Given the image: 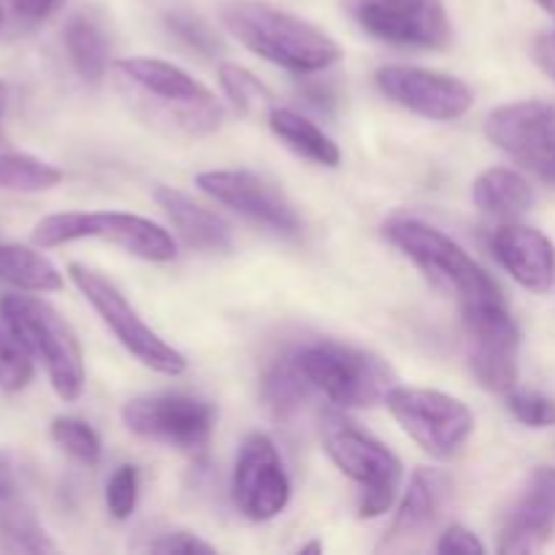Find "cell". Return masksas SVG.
Instances as JSON below:
<instances>
[{"instance_id":"obj_1","label":"cell","mask_w":555,"mask_h":555,"mask_svg":"<svg viewBox=\"0 0 555 555\" xmlns=\"http://www.w3.org/2000/svg\"><path fill=\"white\" fill-rule=\"evenodd\" d=\"M122 95L150 125L168 135L215 133L225 119L222 103L188 70L152 57H128L114 65Z\"/></svg>"},{"instance_id":"obj_2","label":"cell","mask_w":555,"mask_h":555,"mask_svg":"<svg viewBox=\"0 0 555 555\" xmlns=\"http://www.w3.org/2000/svg\"><path fill=\"white\" fill-rule=\"evenodd\" d=\"M220 20L249 52L293 74H318L341 57V47L328 33L263 0L225 3Z\"/></svg>"},{"instance_id":"obj_3","label":"cell","mask_w":555,"mask_h":555,"mask_svg":"<svg viewBox=\"0 0 555 555\" xmlns=\"http://www.w3.org/2000/svg\"><path fill=\"white\" fill-rule=\"evenodd\" d=\"M385 236L431 280V285L453 296L461 307L504 301L502 287L493 282V276L461 244L428 222L393 220L385 228Z\"/></svg>"},{"instance_id":"obj_4","label":"cell","mask_w":555,"mask_h":555,"mask_svg":"<svg viewBox=\"0 0 555 555\" xmlns=\"http://www.w3.org/2000/svg\"><path fill=\"white\" fill-rule=\"evenodd\" d=\"M320 439L336 469L361 486L358 518L372 520L388 513L404 477V466L393 450L336 412H325L320 417Z\"/></svg>"},{"instance_id":"obj_5","label":"cell","mask_w":555,"mask_h":555,"mask_svg":"<svg viewBox=\"0 0 555 555\" xmlns=\"http://www.w3.org/2000/svg\"><path fill=\"white\" fill-rule=\"evenodd\" d=\"M81 238L108 242L150 263H168L177 258V242L166 228L128 211H60L43 217L33 228V244L41 249L63 247Z\"/></svg>"},{"instance_id":"obj_6","label":"cell","mask_w":555,"mask_h":555,"mask_svg":"<svg viewBox=\"0 0 555 555\" xmlns=\"http://www.w3.org/2000/svg\"><path fill=\"white\" fill-rule=\"evenodd\" d=\"M296 356L312 390L345 410L377 406L396 388L393 369L374 352L339 341H318L296 350Z\"/></svg>"},{"instance_id":"obj_7","label":"cell","mask_w":555,"mask_h":555,"mask_svg":"<svg viewBox=\"0 0 555 555\" xmlns=\"http://www.w3.org/2000/svg\"><path fill=\"white\" fill-rule=\"evenodd\" d=\"M0 318L43 363L60 399L76 401L85 393V356L74 328L60 318L57 309L36 296H5L0 301Z\"/></svg>"},{"instance_id":"obj_8","label":"cell","mask_w":555,"mask_h":555,"mask_svg":"<svg viewBox=\"0 0 555 555\" xmlns=\"http://www.w3.org/2000/svg\"><path fill=\"white\" fill-rule=\"evenodd\" d=\"M68 274L74 280V285L79 287L81 296L90 301V307L101 314L103 323L108 325L114 336L119 339V345L130 352L139 363H144L146 369L157 374H166V377H177L188 369V361L179 350H173L168 341H163L144 320L139 318V312L133 309V304L122 296L117 285L112 280H106L103 274H98L95 269H87L81 263H70Z\"/></svg>"},{"instance_id":"obj_9","label":"cell","mask_w":555,"mask_h":555,"mask_svg":"<svg viewBox=\"0 0 555 555\" xmlns=\"http://www.w3.org/2000/svg\"><path fill=\"white\" fill-rule=\"evenodd\" d=\"M390 415L431 459H450L475 434V415L464 401L428 388H390Z\"/></svg>"},{"instance_id":"obj_10","label":"cell","mask_w":555,"mask_h":555,"mask_svg":"<svg viewBox=\"0 0 555 555\" xmlns=\"http://www.w3.org/2000/svg\"><path fill=\"white\" fill-rule=\"evenodd\" d=\"M122 423L146 442L182 453H204L215 434L217 410L209 401L188 393L139 396L122 406Z\"/></svg>"},{"instance_id":"obj_11","label":"cell","mask_w":555,"mask_h":555,"mask_svg":"<svg viewBox=\"0 0 555 555\" xmlns=\"http://www.w3.org/2000/svg\"><path fill=\"white\" fill-rule=\"evenodd\" d=\"M464 314L469 369L477 383L491 393L507 396L518 385L520 331L504 301L466 304Z\"/></svg>"},{"instance_id":"obj_12","label":"cell","mask_w":555,"mask_h":555,"mask_svg":"<svg viewBox=\"0 0 555 555\" xmlns=\"http://www.w3.org/2000/svg\"><path fill=\"white\" fill-rule=\"evenodd\" d=\"M366 36L399 47L444 49L453 38L442 0H341Z\"/></svg>"},{"instance_id":"obj_13","label":"cell","mask_w":555,"mask_h":555,"mask_svg":"<svg viewBox=\"0 0 555 555\" xmlns=\"http://www.w3.org/2000/svg\"><path fill=\"white\" fill-rule=\"evenodd\" d=\"M486 135L518 166L555 184V108L542 101H520L493 108Z\"/></svg>"},{"instance_id":"obj_14","label":"cell","mask_w":555,"mask_h":555,"mask_svg":"<svg viewBox=\"0 0 555 555\" xmlns=\"http://www.w3.org/2000/svg\"><path fill=\"white\" fill-rule=\"evenodd\" d=\"M377 87L396 106L434 122H453L475 106L472 87L442 70L385 65L377 70Z\"/></svg>"},{"instance_id":"obj_15","label":"cell","mask_w":555,"mask_h":555,"mask_svg":"<svg viewBox=\"0 0 555 555\" xmlns=\"http://www.w3.org/2000/svg\"><path fill=\"white\" fill-rule=\"evenodd\" d=\"M233 502L255 524L274 520L291 502V480L280 453L266 434L244 439L233 469Z\"/></svg>"},{"instance_id":"obj_16","label":"cell","mask_w":555,"mask_h":555,"mask_svg":"<svg viewBox=\"0 0 555 555\" xmlns=\"http://www.w3.org/2000/svg\"><path fill=\"white\" fill-rule=\"evenodd\" d=\"M201 190L217 204L260 222L280 233H298L301 220L285 195L253 171H204L195 179Z\"/></svg>"},{"instance_id":"obj_17","label":"cell","mask_w":555,"mask_h":555,"mask_svg":"<svg viewBox=\"0 0 555 555\" xmlns=\"http://www.w3.org/2000/svg\"><path fill=\"white\" fill-rule=\"evenodd\" d=\"M491 249L499 263L520 287L531 293H547L555 282V247L542 231L529 225L496 228L491 238Z\"/></svg>"},{"instance_id":"obj_18","label":"cell","mask_w":555,"mask_h":555,"mask_svg":"<svg viewBox=\"0 0 555 555\" xmlns=\"http://www.w3.org/2000/svg\"><path fill=\"white\" fill-rule=\"evenodd\" d=\"M555 531V472L540 469L531 477L524 499L515 504L502 529L499 553L526 555L537 553L551 542Z\"/></svg>"},{"instance_id":"obj_19","label":"cell","mask_w":555,"mask_h":555,"mask_svg":"<svg viewBox=\"0 0 555 555\" xmlns=\"http://www.w3.org/2000/svg\"><path fill=\"white\" fill-rule=\"evenodd\" d=\"M442 477L434 475V472L428 469H417L415 475H412L404 499H401L399 513H396L388 534L379 542V551H401V547L421 540V537L437 524L439 509H442Z\"/></svg>"},{"instance_id":"obj_20","label":"cell","mask_w":555,"mask_h":555,"mask_svg":"<svg viewBox=\"0 0 555 555\" xmlns=\"http://www.w3.org/2000/svg\"><path fill=\"white\" fill-rule=\"evenodd\" d=\"M155 201L163 206V211L188 247L201 249V253H228L233 247L231 225L220 215L195 204L190 195L173 188H157Z\"/></svg>"},{"instance_id":"obj_21","label":"cell","mask_w":555,"mask_h":555,"mask_svg":"<svg viewBox=\"0 0 555 555\" xmlns=\"http://www.w3.org/2000/svg\"><path fill=\"white\" fill-rule=\"evenodd\" d=\"M472 201L480 211L493 217H513L526 215L534 204V190L513 168H488L472 184Z\"/></svg>"},{"instance_id":"obj_22","label":"cell","mask_w":555,"mask_h":555,"mask_svg":"<svg viewBox=\"0 0 555 555\" xmlns=\"http://www.w3.org/2000/svg\"><path fill=\"white\" fill-rule=\"evenodd\" d=\"M269 128L287 150H293L296 155L307 157V160L318 163V166L336 168L341 163L339 146L334 144L331 135H325L323 130L314 122H309L301 114L291 112V108H280L269 114Z\"/></svg>"},{"instance_id":"obj_23","label":"cell","mask_w":555,"mask_h":555,"mask_svg":"<svg viewBox=\"0 0 555 555\" xmlns=\"http://www.w3.org/2000/svg\"><path fill=\"white\" fill-rule=\"evenodd\" d=\"M0 280L25 293L63 291V274L57 266L25 244H0Z\"/></svg>"},{"instance_id":"obj_24","label":"cell","mask_w":555,"mask_h":555,"mask_svg":"<svg viewBox=\"0 0 555 555\" xmlns=\"http://www.w3.org/2000/svg\"><path fill=\"white\" fill-rule=\"evenodd\" d=\"M309 393H312V385H309L307 374L298 363L296 350L285 352L266 369L260 396H263L266 406H269L276 421H287V417L296 415Z\"/></svg>"},{"instance_id":"obj_25","label":"cell","mask_w":555,"mask_h":555,"mask_svg":"<svg viewBox=\"0 0 555 555\" xmlns=\"http://www.w3.org/2000/svg\"><path fill=\"white\" fill-rule=\"evenodd\" d=\"M63 43L70 65L87 85H98L106 76L108 47L101 27L90 16H70L63 27Z\"/></svg>"},{"instance_id":"obj_26","label":"cell","mask_w":555,"mask_h":555,"mask_svg":"<svg viewBox=\"0 0 555 555\" xmlns=\"http://www.w3.org/2000/svg\"><path fill=\"white\" fill-rule=\"evenodd\" d=\"M63 182V171L27 152L0 144V190L11 193H47Z\"/></svg>"},{"instance_id":"obj_27","label":"cell","mask_w":555,"mask_h":555,"mask_svg":"<svg viewBox=\"0 0 555 555\" xmlns=\"http://www.w3.org/2000/svg\"><path fill=\"white\" fill-rule=\"evenodd\" d=\"M0 537L11 551L20 553H54L57 545L49 540L47 529L20 496L0 502Z\"/></svg>"},{"instance_id":"obj_28","label":"cell","mask_w":555,"mask_h":555,"mask_svg":"<svg viewBox=\"0 0 555 555\" xmlns=\"http://www.w3.org/2000/svg\"><path fill=\"white\" fill-rule=\"evenodd\" d=\"M217 76H220V87L228 95V101H231L233 108H236L238 114H244V117L269 119V114L276 108L274 92H271L253 70L242 68V65L236 63H222Z\"/></svg>"},{"instance_id":"obj_29","label":"cell","mask_w":555,"mask_h":555,"mask_svg":"<svg viewBox=\"0 0 555 555\" xmlns=\"http://www.w3.org/2000/svg\"><path fill=\"white\" fill-rule=\"evenodd\" d=\"M33 350L27 341L0 318V390L20 393L33 379Z\"/></svg>"},{"instance_id":"obj_30","label":"cell","mask_w":555,"mask_h":555,"mask_svg":"<svg viewBox=\"0 0 555 555\" xmlns=\"http://www.w3.org/2000/svg\"><path fill=\"white\" fill-rule=\"evenodd\" d=\"M49 434H52L54 444L63 448L70 459H76L79 464H98L101 461V439L98 434L87 426L79 417H54L52 426H49Z\"/></svg>"},{"instance_id":"obj_31","label":"cell","mask_w":555,"mask_h":555,"mask_svg":"<svg viewBox=\"0 0 555 555\" xmlns=\"http://www.w3.org/2000/svg\"><path fill=\"white\" fill-rule=\"evenodd\" d=\"M166 25L179 41L188 43L193 52L204 54V57H215L222 49V41L217 38V33L211 30L201 16L188 14V11H171V14L166 16Z\"/></svg>"},{"instance_id":"obj_32","label":"cell","mask_w":555,"mask_h":555,"mask_svg":"<svg viewBox=\"0 0 555 555\" xmlns=\"http://www.w3.org/2000/svg\"><path fill=\"white\" fill-rule=\"evenodd\" d=\"M507 410L515 421L529 428H551L555 426V401L547 396L529 393V390H509Z\"/></svg>"},{"instance_id":"obj_33","label":"cell","mask_w":555,"mask_h":555,"mask_svg":"<svg viewBox=\"0 0 555 555\" xmlns=\"http://www.w3.org/2000/svg\"><path fill=\"white\" fill-rule=\"evenodd\" d=\"M139 502V472L135 466H119L106 486V507L112 518L128 520Z\"/></svg>"},{"instance_id":"obj_34","label":"cell","mask_w":555,"mask_h":555,"mask_svg":"<svg viewBox=\"0 0 555 555\" xmlns=\"http://www.w3.org/2000/svg\"><path fill=\"white\" fill-rule=\"evenodd\" d=\"M439 555H486L488 547L482 545L480 537L475 531H469L466 526H450L437 542Z\"/></svg>"},{"instance_id":"obj_35","label":"cell","mask_w":555,"mask_h":555,"mask_svg":"<svg viewBox=\"0 0 555 555\" xmlns=\"http://www.w3.org/2000/svg\"><path fill=\"white\" fill-rule=\"evenodd\" d=\"M150 553H215V545L204 542L201 537L190 534V531H171V534L157 537L155 542H150L146 547Z\"/></svg>"},{"instance_id":"obj_36","label":"cell","mask_w":555,"mask_h":555,"mask_svg":"<svg viewBox=\"0 0 555 555\" xmlns=\"http://www.w3.org/2000/svg\"><path fill=\"white\" fill-rule=\"evenodd\" d=\"M301 95L307 98L309 106L320 108V112H328V108L336 103L334 87L325 85V81H309V85L301 87Z\"/></svg>"},{"instance_id":"obj_37","label":"cell","mask_w":555,"mask_h":555,"mask_svg":"<svg viewBox=\"0 0 555 555\" xmlns=\"http://www.w3.org/2000/svg\"><path fill=\"white\" fill-rule=\"evenodd\" d=\"M14 496H20L14 461H11V455L5 450H0V502H9Z\"/></svg>"},{"instance_id":"obj_38","label":"cell","mask_w":555,"mask_h":555,"mask_svg":"<svg viewBox=\"0 0 555 555\" xmlns=\"http://www.w3.org/2000/svg\"><path fill=\"white\" fill-rule=\"evenodd\" d=\"M534 60L551 79H555V30L542 33L534 41Z\"/></svg>"},{"instance_id":"obj_39","label":"cell","mask_w":555,"mask_h":555,"mask_svg":"<svg viewBox=\"0 0 555 555\" xmlns=\"http://www.w3.org/2000/svg\"><path fill=\"white\" fill-rule=\"evenodd\" d=\"M54 3L57 0H11L16 14L25 16V20H41V16H47L52 11Z\"/></svg>"},{"instance_id":"obj_40","label":"cell","mask_w":555,"mask_h":555,"mask_svg":"<svg viewBox=\"0 0 555 555\" xmlns=\"http://www.w3.org/2000/svg\"><path fill=\"white\" fill-rule=\"evenodd\" d=\"M5 108H9V87L0 81V122H3L5 117Z\"/></svg>"},{"instance_id":"obj_41","label":"cell","mask_w":555,"mask_h":555,"mask_svg":"<svg viewBox=\"0 0 555 555\" xmlns=\"http://www.w3.org/2000/svg\"><path fill=\"white\" fill-rule=\"evenodd\" d=\"M534 3L540 5V9H545L547 14H551L553 20H555V0H534Z\"/></svg>"},{"instance_id":"obj_42","label":"cell","mask_w":555,"mask_h":555,"mask_svg":"<svg viewBox=\"0 0 555 555\" xmlns=\"http://www.w3.org/2000/svg\"><path fill=\"white\" fill-rule=\"evenodd\" d=\"M298 553H323V542H309V545H304Z\"/></svg>"},{"instance_id":"obj_43","label":"cell","mask_w":555,"mask_h":555,"mask_svg":"<svg viewBox=\"0 0 555 555\" xmlns=\"http://www.w3.org/2000/svg\"><path fill=\"white\" fill-rule=\"evenodd\" d=\"M3 22H5V16H3V9H0V33H3Z\"/></svg>"}]
</instances>
